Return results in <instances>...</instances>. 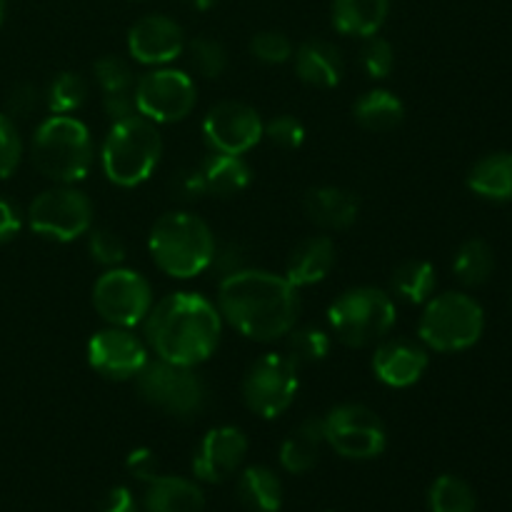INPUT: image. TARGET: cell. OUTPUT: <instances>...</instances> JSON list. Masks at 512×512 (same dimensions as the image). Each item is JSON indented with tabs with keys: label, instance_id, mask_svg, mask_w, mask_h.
<instances>
[{
	"label": "cell",
	"instance_id": "cell-20",
	"mask_svg": "<svg viewBox=\"0 0 512 512\" xmlns=\"http://www.w3.org/2000/svg\"><path fill=\"white\" fill-rule=\"evenodd\" d=\"M335 268V243L328 235H310V238L300 240L293 250H290L288 260H285V278L295 285V288H310V285L323 283Z\"/></svg>",
	"mask_w": 512,
	"mask_h": 512
},
{
	"label": "cell",
	"instance_id": "cell-36",
	"mask_svg": "<svg viewBox=\"0 0 512 512\" xmlns=\"http://www.w3.org/2000/svg\"><path fill=\"white\" fill-rule=\"evenodd\" d=\"M88 253L98 265L108 268H118L128 258V248H125L123 238L110 228H90L88 230Z\"/></svg>",
	"mask_w": 512,
	"mask_h": 512
},
{
	"label": "cell",
	"instance_id": "cell-30",
	"mask_svg": "<svg viewBox=\"0 0 512 512\" xmlns=\"http://www.w3.org/2000/svg\"><path fill=\"white\" fill-rule=\"evenodd\" d=\"M453 273L465 288H480L495 273V253L483 238L465 240L453 258Z\"/></svg>",
	"mask_w": 512,
	"mask_h": 512
},
{
	"label": "cell",
	"instance_id": "cell-33",
	"mask_svg": "<svg viewBox=\"0 0 512 512\" xmlns=\"http://www.w3.org/2000/svg\"><path fill=\"white\" fill-rule=\"evenodd\" d=\"M430 512H475L478 500H475L473 488L458 475H440L428 493Z\"/></svg>",
	"mask_w": 512,
	"mask_h": 512
},
{
	"label": "cell",
	"instance_id": "cell-14",
	"mask_svg": "<svg viewBox=\"0 0 512 512\" xmlns=\"http://www.w3.org/2000/svg\"><path fill=\"white\" fill-rule=\"evenodd\" d=\"M88 363L98 375L108 380H135V375L148 365L150 348L133 328L105 325L88 340Z\"/></svg>",
	"mask_w": 512,
	"mask_h": 512
},
{
	"label": "cell",
	"instance_id": "cell-45",
	"mask_svg": "<svg viewBox=\"0 0 512 512\" xmlns=\"http://www.w3.org/2000/svg\"><path fill=\"white\" fill-rule=\"evenodd\" d=\"M20 228H23V215H20V210L8 198L0 195V245L10 243L20 233Z\"/></svg>",
	"mask_w": 512,
	"mask_h": 512
},
{
	"label": "cell",
	"instance_id": "cell-26",
	"mask_svg": "<svg viewBox=\"0 0 512 512\" xmlns=\"http://www.w3.org/2000/svg\"><path fill=\"white\" fill-rule=\"evenodd\" d=\"M390 13V0H333V25L350 38L378 35Z\"/></svg>",
	"mask_w": 512,
	"mask_h": 512
},
{
	"label": "cell",
	"instance_id": "cell-32",
	"mask_svg": "<svg viewBox=\"0 0 512 512\" xmlns=\"http://www.w3.org/2000/svg\"><path fill=\"white\" fill-rule=\"evenodd\" d=\"M285 345H288V355L298 365H315L323 363L333 350V338L328 330L315 328V325H295L288 335H285Z\"/></svg>",
	"mask_w": 512,
	"mask_h": 512
},
{
	"label": "cell",
	"instance_id": "cell-47",
	"mask_svg": "<svg viewBox=\"0 0 512 512\" xmlns=\"http://www.w3.org/2000/svg\"><path fill=\"white\" fill-rule=\"evenodd\" d=\"M98 512H138V503H135L133 493H130L128 488L118 485V488H113L105 493Z\"/></svg>",
	"mask_w": 512,
	"mask_h": 512
},
{
	"label": "cell",
	"instance_id": "cell-21",
	"mask_svg": "<svg viewBox=\"0 0 512 512\" xmlns=\"http://www.w3.org/2000/svg\"><path fill=\"white\" fill-rule=\"evenodd\" d=\"M295 75L310 88L330 90L340 85L345 75V60L340 48L328 40H305L293 53Z\"/></svg>",
	"mask_w": 512,
	"mask_h": 512
},
{
	"label": "cell",
	"instance_id": "cell-39",
	"mask_svg": "<svg viewBox=\"0 0 512 512\" xmlns=\"http://www.w3.org/2000/svg\"><path fill=\"white\" fill-rule=\"evenodd\" d=\"M263 140H268L273 148L298 150L305 143V125L295 115H275L263 123Z\"/></svg>",
	"mask_w": 512,
	"mask_h": 512
},
{
	"label": "cell",
	"instance_id": "cell-37",
	"mask_svg": "<svg viewBox=\"0 0 512 512\" xmlns=\"http://www.w3.org/2000/svg\"><path fill=\"white\" fill-rule=\"evenodd\" d=\"M360 68L373 80L388 78L395 68V50L390 40L380 38V35L365 38L363 48H360Z\"/></svg>",
	"mask_w": 512,
	"mask_h": 512
},
{
	"label": "cell",
	"instance_id": "cell-38",
	"mask_svg": "<svg viewBox=\"0 0 512 512\" xmlns=\"http://www.w3.org/2000/svg\"><path fill=\"white\" fill-rule=\"evenodd\" d=\"M250 55L265 65H283L293 58V43L280 30H260L250 40Z\"/></svg>",
	"mask_w": 512,
	"mask_h": 512
},
{
	"label": "cell",
	"instance_id": "cell-23",
	"mask_svg": "<svg viewBox=\"0 0 512 512\" xmlns=\"http://www.w3.org/2000/svg\"><path fill=\"white\" fill-rule=\"evenodd\" d=\"M198 170L203 173L208 193L218 195V198H233V195L243 193L253 180V170L243 155L220 153V150H208V155L200 160Z\"/></svg>",
	"mask_w": 512,
	"mask_h": 512
},
{
	"label": "cell",
	"instance_id": "cell-1",
	"mask_svg": "<svg viewBox=\"0 0 512 512\" xmlns=\"http://www.w3.org/2000/svg\"><path fill=\"white\" fill-rule=\"evenodd\" d=\"M223 323L255 343H275L298 325L300 293L285 275L243 268L220 278L215 298Z\"/></svg>",
	"mask_w": 512,
	"mask_h": 512
},
{
	"label": "cell",
	"instance_id": "cell-50",
	"mask_svg": "<svg viewBox=\"0 0 512 512\" xmlns=\"http://www.w3.org/2000/svg\"><path fill=\"white\" fill-rule=\"evenodd\" d=\"M325 512H333V510H325Z\"/></svg>",
	"mask_w": 512,
	"mask_h": 512
},
{
	"label": "cell",
	"instance_id": "cell-11",
	"mask_svg": "<svg viewBox=\"0 0 512 512\" xmlns=\"http://www.w3.org/2000/svg\"><path fill=\"white\" fill-rule=\"evenodd\" d=\"M153 303L155 295L150 280L138 270L123 265L108 268L93 285V308L105 325L115 328L143 325Z\"/></svg>",
	"mask_w": 512,
	"mask_h": 512
},
{
	"label": "cell",
	"instance_id": "cell-24",
	"mask_svg": "<svg viewBox=\"0 0 512 512\" xmlns=\"http://www.w3.org/2000/svg\"><path fill=\"white\" fill-rule=\"evenodd\" d=\"M325 445L323 418H305L280 445V465L293 475H305L315 468L320 448Z\"/></svg>",
	"mask_w": 512,
	"mask_h": 512
},
{
	"label": "cell",
	"instance_id": "cell-2",
	"mask_svg": "<svg viewBox=\"0 0 512 512\" xmlns=\"http://www.w3.org/2000/svg\"><path fill=\"white\" fill-rule=\"evenodd\" d=\"M223 325V315L213 300L178 290L155 300L143 320V340L160 360L198 368L218 350Z\"/></svg>",
	"mask_w": 512,
	"mask_h": 512
},
{
	"label": "cell",
	"instance_id": "cell-19",
	"mask_svg": "<svg viewBox=\"0 0 512 512\" xmlns=\"http://www.w3.org/2000/svg\"><path fill=\"white\" fill-rule=\"evenodd\" d=\"M303 210L310 223L323 230H345L358 220L360 198L353 190L338 185H318L303 198Z\"/></svg>",
	"mask_w": 512,
	"mask_h": 512
},
{
	"label": "cell",
	"instance_id": "cell-27",
	"mask_svg": "<svg viewBox=\"0 0 512 512\" xmlns=\"http://www.w3.org/2000/svg\"><path fill=\"white\" fill-rule=\"evenodd\" d=\"M353 115L360 128L370 133H390L405 120V105L393 90H365L353 105Z\"/></svg>",
	"mask_w": 512,
	"mask_h": 512
},
{
	"label": "cell",
	"instance_id": "cell-13",
	"mask_svg": "<svg viewBox=\"0 0 512 512\" xmlns=\"http://www.w3.org/2000/svg\"><path fill=\"white\" fill-rule=\"evenodd\" d=\"M133 98L138 115L153 120L155 125L180 123L195 110L198 88L188 73L163 65L135 80Z\"/></svg>",
	"mask_w": 512,
	"mask_h": 512
},
{
	"label": "cell",
	"instance_id": "cell-51",
	"mask_svg": "<svg viewBox=\"0 0 512 512\" xmlns=\"http://www.w3.org/2000/svg\"><path fill=\"white\" fill-rule=\"evenodd\" d=\"M510 303H512V298H510Z\"/></svg>",
	"mask_w": 512,
	"mask_h": 512
},
{
	"label": "cell",
	"instance_id": "cell-31",
	"mask_svg": "<svg viewBox=\"0 0 512 512\" xmlns=\"http://www.w3.org/2000/svg\"><path fill=\"white\" fill-rule=\"evenodd\" d=\"M88 95V80L78 73L63 70V73H58L50 80V85L43 93V100L45 108L50 110V115H73L83 108Z\"/></svg>",
	"mask_w": 512,
	"mask_h": 512
},
{
	"label": "cell",
	"instance_id": "cell-8",
	"mask_svg": "<svg viewBox=\"0 0 512 512\" xmlns=\"http://www.w3.org/2000/svg\"><path fill=\"white\" fill-rule=\"evenodd\" d=\"M135 388L140 398L170 418H195L208 405V385L188 365H175L168 360H148L135 375Z\"/></svg>",
	"mask_w": 512,
	"mask_h": 512
},
{
	"label": "cell",
	"instance_id": "cell-44",
	"mask_svg": "<svg viewBox=\"0 0 512 512\" xmlns=\"http://www.w3.org/2000/svg\"><path fill=\"white\" fill-rule=\"evenodd\" d=\"M125 470L130 473V478L140 480V483L148 485L150 480L158 478V455L150 448H135L133 453L125 458Z\"/></svg>",
	"mask_w": 512,
	"mask_h": 512
},
{
	"label": "cell",
	"instance_id": "cell-17",
	"mask_svg": "<svg viewBox=\"0 0 512 512\" xmlns=\"http://www.w3.org/2000/svg\"><path fill=\"white\" fill-rule=\"evenodd\" d=\"M248 455V435L235 425L208 430L195 448L193 475L200 483H225L233 478Z\"/></svg>",
	"mask_w": 512,
	"mask_h": 512
},
{
	"label": "cell",
	"instance_id": "cell-15",
	"mask_svg": "<svg viewBox=\"0 0 512 512\" xmlns=\"http://www.w3.org/2000/svg\"><path fill=\"white\" fill-rule=\"evenodd\" d=\"M263 123L253 105L223 100L203 118V138L210 150L245 155L263 140Z\"/></svg>",
	"mask_w": 512,
	"mask_h": 512
},
{
	"label": "cell",
	"instance_id": "cell-18",
	"mask_svg": "<svg viewBox=\"0 0 512 512\" xmlns=\"http://www.w3.org/2000/svg\"><path fill=\"white\" fill-rule=\"evenodd\" d=\"M370 365H373V373L380 383L403 390L423 378L430 365V355L420 340L385 338L375 345Z\"/></svg>",
	"mask_w": 512,
	"mask_h": 512
},
{
	"label": "cell",
	"instance_id": "cell-10",
	"mask_svg": "<svg viewBox=\"0 0 512 512\" xmlns=\"http://www.w3.org/2000/svg\"><path fill=\"white\" fill-rule=\"evenodd\" d=\"M300 365L288 353H265L245 370L243 393L245 405L263 420H275L295 403L300 388Z\"/></svg>",
	"mask_w": 512,
	"mask_h": 512
},
{
	"label": "cell",
	"instance_id": "cell-28",
	"mask_svg": "<svg viewBox=\"0 0 512 512\" xmlns=\"http://www.w3.org/2000/svg\"><path fill=\"white\" fill-rule=\"evenodd\" d=\"M240 505L248 512H280L283 508V485L280 478L265 465H250L238 478Z\"/></svg>",
	"mask_w": 512,
	"mask_h": 512
},
{
	"label": "cell",
	"instance_id": "cell-48",
	"mask_svg": "<svg viewBox=\"0 0 512 512\" xmlns=\"http://www.w3.org/2000/svg\"><path fill=\"white\" fill-rule=\"evenodd\" d=\"M193 10H210L215 5V0H185Z\"/></svg>",
	"mask_w": 512,
	"mask_h": 512
},
{
	"label": "cell",
	"instance_id": "cell-25",
	"mask_svg": "<svg viewBox=\"0 0 512 512\" xmlns=\"http://www.w3.org/2000/svg\"><path fill=\"white\" fill-rule=\"evenodd\" d=\"M468 188L478 198L490 200V203H510L512 200V153L510 150H498L470 168Z\"/></svg>",
	"mask_w": 512,
	"mask_h": 512
},
{
	"label": "cell",
	"instance_id": "cell-9",
	"mask_svg": "<svg viewBox=\"0 0 512 512\" xmlns=\"http://www.w3.org/2000/svg\"><path fill=\"white\" fill-rule=\"evenodd\" d=\"M93 203L75 185H58L35 195L28 205V228L53 243H73L93 228Z\"/></svg>",
	"mask_w": 512,
	"mask_h": 512
},
{
	"label": "cell",
	"instance_id": "cell-4",
	"mask_svg": "<svg viewBox=\"0 0 512 512\" xmlns=\"http://www.w3.org/2000/svg\"><path fill=\"white\" fill-rule=\"evenodd\" d=\"M30 163L50 183H80L95 163L88 125L75 115H48L30 138Z\"/></svg>",
	"mask_w": 512,
	"mask_h": 512
},
{
	"label": "cell",
	"instance_id": "cell-7",
	"mask_svg": "<svg viewBox=\"0 0 512 512\" xmlns=\"http://www.w3.org/2000/svg\"><path fill=\"white\" fill-rule=\"evenodd\" d=\"M485 310L473 295L448 290L425 303L418 320V340L435 353H460L483 338Z\"/></svg>",
	"mask_w": 512,
	"mask_h": 512
},
{
	"label": "cell",
	"instance_id": "cell-12",
	"mask_svg": "<svg viewBox=\"0 0 512 512\" xmlns=\"http://www.w3.org/2000/svg\"><path fill=\"white\" fill-rule=\"evenodd\" d=\"M325 445L345 460H373L388 448L380 415L363 403H340L323 418Z\"/></svg>",
	"mask_w": 512,
	"mask_h": 512
},
{
	"label": "cell",
	"instance_id": "cell-35",
	"mask_svg": "<svg viewBox=\"0 0 512 512\" xmlns=\"http://www.w3.org/2000/svg\"><path fill=\"white\" fill-rule=\"evenodd\" d=\"M93 75L103 95L133 93L135 80H138L128 60H123L120 55H103V58L95 60Z\"/></svg>",
	"mask_w": 512,
	"mask_h": 512
},
{
	"label": "cell",
	"instance_id": "cell-34",
	"mask_svg": "<svg viewBox=\"0 0 512 512\" xmlns=\"http://www.w3.org/2000/svg\"><path fill=\"white\" fill-rule=\"evenodd\" d=\"M185 53H188V63L193 73L205 80L220 78L228 70V50L215 38L200 35V38L185 43Z\"/></svg>",
	"mask_w": 512,
	"mask_h": 512
},
{
	"label": "cell",
	"instance_id": "cell-6",
	"mask_svg": "<svg viewBox=\"0 0 512 512\" xmlns=\"http://www.w3.org/2000/svg\"><path fill=\"white\" fill-rule=\"evenodd\" d=\"M398 308L388 290L375 285H355L343 290L328 308L330 333L348 348L378 345L390 335Z\"/></svg>",
	"mask_w": 512,
	"mask_h": 512
},
{
	"label": "cell",
	"instance_id": "cell-3",
	"mask_svg": "<svg viewBox=\"0 0 512 512\" xmlns=\"http://www.w3.org/2000/svg\"><path fill=\"white\" fill-rule=\"evenodd\" d=\"M215 233L200 215L170 210L160 215L148 235V250L155 268L175 280H190L210 270Z\"/></svg>",
	"mask_w": 512,
	"mask_h": 512
},
{
	"label": "cell",
	"instance_id": "cell-41",
	"mask_svg": "<svg viewBox=\"0 0 512 512\" xmlns=\"http://www.w3.org/2000/svg\"><path fill=\"white\" fill-rule=\"evenodd\" d=\"M40 100H43V93H40L38 85L18 83L5 98V113L13 120L30 118L40 108Z\"/></svg>",
	"mask_w": 512,
	"mask_h": 512
},
{
	"label": "cell",
	"instance_id": "cell-5",
	"mask_svg": "<svg viewBox=\"0 0 512 512\" xmlns=\"http://www.w3.org/2000/svg\"><path fill=\"white\" fill-rule=\"evenodd\" d=\"M163 158V135L153 120L143 115L110 123L100 145V165L105 178L118 188H138L158 170Z\"/></svg>",
	"mask_w": 512,
	"mask_h": 512
},
{
	"label": "cell",
	"instance_id": "cell-49",
	"mask_svg": "<svg viewBox=\"0 0 512 512\" xmlns=\"http://www.w3.org/2000/svg\"><path fill=\"white\" fill-rule=\"evenodd\" d=\"M5 20V0H0V25H3Z\"/></svg>",
	"mask_w": 512,
	"mask_h": 512
},
{
	"label": "cell",
	"instance_id": "cell-40",
	"mask_svg": "<svg viewBox=\"0 0 512 512\" xmlns=\"http://www.w3.org/2000/svg\"><path fill=\"white\" fill-rule=\"evenodd\" d=\"M25 155L23 138L8 113H0V180H8L20 168V160Z\"/></svg>",
	"mask_w": 512,
	"mask_h": 512
},
{
	"label": "cell",
	"instance_id": "cell-43",
	"mask_svg": "<svg viewBox=\"0 0 512 512\" xmlns=\"http://www.w3.org/2000/svg\"><path fill=\"white\" fill-rule=\"evenodd\" d=\"M245 260H248V253H245L240 243H218L215 245L213 260H210V270H218L220 278H228V275L248 268Z\"/></svg>",
	"mask_w": 512,
	"mask_h": 512
},
{
	"label": "cell",
	"instance_id": "cell-16",
	"mask_svg": "<svg viewBox=\"0 0 512 512\" xmlns=\"http://www.w3.org/2000/svg\"><path fill=\"white\" fill-rule=\"evenodd\" d=\"M185 33L178 20L150 13L135 20L128 30V53L135 63L148 68H163L185 53Z\"/></svg>",
	"mask_w": 512,
	"mask_h": 512
},
{
	"label": "cell",
	"instance_id": "cell-46",
	"mask_svg": "<svg viewBox=\"0 0 512 512\" xmlns=\"http://www.w3.org/2000/svg\"><path fill=\"white\" fill-rule=\"evenodd\" d=\"M103 110L108 115L110 123H118V120L130 118L135 115V98L133 93H120V95H103Z\"/></svg>",
	"mask_w": 512,
	"mask_h": 512
},
{
	"label": "cell",
	"instance_id": "cell-29",
	"mask_svg": "<svg viewBox=\"0 0 512 512\" xmlns=\"http://www.w3.org/2000/svg\"><path fill=\"white\" fill-rule=\"evenodd\" d=\"M438 288V273L428 260H405L390 275V290L395 298L410 305H425Z\"/></svg>",
	"mask_w": 512,
	"mask_h": 512
},
{
	"label": "cell",
	"instance_id": "cell-22",
	"mask_svg": "<svg viewBox=\"0 0 512 512\" xmlns=\"http://www.w3.org/2000/svg\"><path fill=\"white\" fill-rule=\"evenodd\" d=\"M143 508L145 512H203L205 495L193 480L158 475L148 483Z\"/></svg>",
	"mask_w": 512,
	"mask_h": 512
},
{
	"label": "cell",
	"instance_id": "cell-42",
	"mask_svg": "<svg viewBox=\"0 0 512 512\" xmlns=\"http://www.w3.org/2000/svg\"><path fill=\"white\" fill-rule=\"evenodd\" d=\"M170 190L178 200L183 203H195L203 195H208V188H205L203 173L198 168H180L175 170V175L170 178Z\"/></svg>",
	"mask_w": 512,
	"mask_h": 512
}]
</instances>
